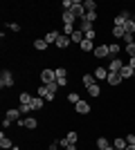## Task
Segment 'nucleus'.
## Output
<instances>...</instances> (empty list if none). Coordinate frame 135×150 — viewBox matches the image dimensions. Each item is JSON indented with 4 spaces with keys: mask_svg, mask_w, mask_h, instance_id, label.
Segmentation results:
<instances>
[{
    "mask_svg": "<svg viewBox=\"0 0 135 150\" xmlns=\"http://www.w3.org/2000/svg\"><path fill=\"white\" fill-rule=\"evenodd\" d=\"M16 123H18L20 128H25V130H36V128H39V119H36V117H23V119H18Z\"/></svg>",
    "mask_w": 135,
    "mask_h": 150,
    "instance_id": "nucleus-1",
    "label": "nucleus"
},
{
    "mask_svg": "<svg viewBox=\"0 0 135 150\" xmlns=\"http://www.w3.org/2000/svg\"><path fill=\"white\" fill-rule=\"evenodd\" d=\"M14 81H16V79H14V72H11V69H2V74H0V88H2V90H5V88H11Z\"/></svg>",
    "mask_w": 135,
    "mask_h": 150,
    "instance_id": "nucleus-2",
    "label": "nucleus"
},
{
    "mask_svg": "<svg viewBox=\"0 0 135 150\" xmlns=\"http://www.w3.org/2000/svg\"><path fill=\"white\" fill-rule=\"evenodd\" d=\"M72 108H74V114H81V117L92 112V105H90V101H86V99H81L77 105H72Z\"/></svg>",
    "mask_w": 135,
    "mask_h": 150,
    "instance_id": "nucleus-3",
    "label": "nucleus"
},
{
    "mask_svg": "<svg viewBox=\"0 0 135 150\" xmlns=\"http://www.w3.org/2000/svg\"><path fill=\"white\" fill-rule=\"evenodd\" d=\"M56 81V74H54V69L52 67H43L41 69V83L43 85H50V83Z\"/></svg>",
    "mask_w": 135,
    "mask_h": 150,
    "instance_id": "nucleus-4",
    "label": "nucleus"
},
{
    "mask_svg": "<svg viewBox=\"0 0 135 150\" xmlns=\"http://www.w3.org/2000/svg\"><path fill=\"white\" fill-rule=\"evenodd\" d=\"M74 16H77V20H84L86 18V7L81 0H72V9H70Z\"/></svg>",
    "mask_w": 135,
    "mask_h": 150,
    "instance_id": "nucleus-5",
    "label": "nucleus"
},
{
    "mask_svg": "<svg viewBox=\"0 0 135 150\" xmlns=\"http://www.w3.org/2000/svg\"><path fill=\"white\" fill-rule=\"evenodd\" d=\"M95 58L97 61H104V58H110V52H108V43H99L95 47Z\"/></svg>",
    "mask_w": 135,
    "mask_h": 150,
    "instance_id": "nucleus-6",
    "label": "nucleus"
},
{
    "mask_svg": "<svg viewBox=\"0 0 135 150\" xmlns=\"http://www.w3.org/2000/svg\"><path fill=\"white\" fill-rule=\"evenodd\" d=\"M124 65H126V63H124L119 56H115V58H108V72H115V74H119Z\"/></svg>",
    "mask_w": 135,
    "mask_h": 150,
    "instance_id": "nucleus-7",
    "label": "nucleus"
},
{
    "mask_svg": "<svg viewBox=\"0 0 135 150\" xmlns=\"http://www.w3.org/2000/svg\"><path fill=\"white\" fill-rule=\"evenodd\" d=\"M61 23H63V25L74 27V25H77V16H74L72 11H61Z\"/></svg>",
    "mask_w": 135,
    "mask_h": 150,
    "instance_id": "nucleus-8",
    "label": "nucleus"
},
{
    "mask_svg": "<svg viewBox=\"0 0 135 150\" xmlns=\"http://www.w3.org/2000/svg\"><path fill=\"white\" fill-rule=\"evenodd\" d=\"M36 96H43L45 101H54L56 96H52L50 90H47V85H43V83H39V88H36Z\"/></svg>",
    "mask_w": 135,
    "mask_h": 150,
    "instance_id": "nucleus-9",
    "label": "nucleus"
},
{
    "mask_svg": "<svg viewBox=\"0 0 135 150\" xmlns=\"http://www.w3.org/2000/svg\"><path fill=\"white\" fill-rule=\"evenodd\" d=\"M122 76L119 74H115V72H108V76H106V83H108L110 88H117V85H122Z\"/></svg>",
    "mask_w": 135,
    "mask_h": 150,
    "instance_id": "nucleus-10",
    "label": "nucleus"
},
{
    "mask_svg": "<svg viewBox=\"0 0 135 150\" xmlns=\"http://www.w3.org/2000/svg\"><path fill=\"white\" fill-rule=\"evenodd\" d=\"M95 83H97V79H95V74H90V72H86V74H84V76H81V85H84V88H86V90H88V88H90V85H95Z\"/></svg>",
    "mask_w": 135,
    "mask_h": 150,
    "instance_id": "nucleus-11",
    "label": "nucleus"
},
{
    "mask_svg": "<svg viewBox=\"0 0 135 150\" xmlns=\"http://www.w3.org/2000/svg\"><path fill=\"white\" fill-rule=\"evenodd\" d=\"M106 76H108V67L97 65V67H95V79H97V81H106Z\"/></svg>",
    "mask_w": 135,
    "mask_h": 150,
    "instance_id": "nucleus-12",
    "label": "nucleus"
},
{
    "mask_svg": "<svg viewBox=\"0 0 135 150\" xmlns=\"http://www.w3.org/2000/svg\"><path fill=\"white\" fill-rule=\"evenodd\" d=\"M0 148H2V150H11V148H14V141H11V137H7L5 132L0 134Z\"/></svg>",
    "mask_w": 135,
    "mask_h": 150,
    "instance_id": "nucleus-13",
    "label": "nucleus"
},
{
    "mask_svg": "<svg viewBox=\"0 0 135 150\" xmlns=\"http://www.w3.org/2000/svg\"><path fill=\"white\" fill-rule=\"evenodd\" d=\"M32 108H34V112H43L45 99H43V96H34V99H32Z\"/></svg>",
    "mask_w": 135,
    "mask_h": 150,
    "instance_id": "nucleus-14",
    "label": "nucleus"
},
{
    "mask_svg": "<svg viewBox=\"0 0 135 150\" xmlns=\"http://www.w3.org/2000/svg\"><path fill=\"white\" fill-rule=\"evenodd\" d=\"M108 146H113V144L108 141V137H97V139H95V148H97V150H106Z\"/></svg>",
    "mask_w": 135,
    "mask_h": 150,
    "instance_id": "nucleus-15",
    "label": "nucleus"
},
{
    "mask_svg": "<svg viewBox=\"0 0 135 150\" xmlns=\"http://www.w3.org/2000/svg\"><path fill=\"white\" fill-rule=\"evenodd\" d=\"M70 45H72L70 36H63V34H61V36H59V40H56V47H59V50H68V47H70Z\"/></svg>",
    "mask_w": 135,
    "mask_h": 150,
    "instance_id": "nucleus-16",
    "label": "nucleus"
},
{
    "mask_svg": "<svg viewBox=\"0 0 135 150\" xmlns=\"http://www.w3.org/2000/svg\"><path fill=\"white\" fill-rule=\"evenodd\" d=\"M86 92H88V96H90V99H99V96H101V88H99V83L90 85V88L86 90Z\"/></svg>",
    "mask_w": 135,
    "mask_h": 150,
    "instance_id": "nucleus-17",
    "label": "nucleus"
},
{
    "mask_svg": "<svg viewBox=\"0 0 135 150\" xmlns=\"http://www.w3.org/2000/svg\"><path fill=\"white\" fill-rule=\"evenodd\" d=\"M5 117H7V119H11L14 123H16V121L20 119V110H18V108H9V110H5Z\"/></svg>",
    "mask_w": 135,
    "mask_h": 150,
    "instance_id": "nucleus-18",
    "label": "nucleus"
},
{
    "mask_svg": "<svg viewBox=\"0 0 135 150\" xmlns=\"http://www.w3.org/2000/svg\"><path fill=\"white\" fill-rule=\"evenodd\" d=\"M70 40H72V43H77V45H81L86 40V34L81 29H74V31H72V36H70Z\"/></svg>",
    "mask_w": 135,
    "mask_h": 150,
    "instance_id": "nucleus-19",
    "label": "nucleus"
},
{
    "mask_svg": "<svg viewBox=\"0 0 135 150\" xmlns=\"http://www.w3.org/2000/svg\"><path fill=\"white\" fill-rule=\"evenodd\" d=\"M95 47H97V45H95V43H92V40H88V38H86L84 43L79 45V50L84 52V54H90V52H95Z\"/></svg>",
    "mask_w": 135,
    "mask_h": 150,
    "instance_id": "nucleus-20",
    "label": "nucleus"
},
{
    "mask_svg": "<svg viewBox=\"0 0 135 150\" xmlns=\"http://www.w3.org/2000/svg\"><path fill=\"white\" fill-rule=\"evenodd\" d=\"M126 146H129V144H126V137H115V139H113V148L124 150Z\"/></svg>",
    "mask_w": 135,
    "mask_h": 150,
    "instance_id": "nucleus-21",
    "label": "nucleus"
},
{
    "mask_svg": "<svg viewBox=\"0 0 135 150\" xmlns=\"http://www.w3.org/2000/svg\"><path fill=\"white\" fill-rule=\"evenodd\" d=\"M108 52H110V58L119 56V52H122V45H117V43H108Z\"/></svg>",
    "mask_w": 135,
    "mask_h": 150,
    "instance_id": "nucleus-22",
    "label": "nucleus"
},
{
    "mask_svg": "<svg viewBox=\"0 0 135 150\" xmlns=\"http://www.w3.org/2000/svg\"><path fill=\"white\" fill-rule=\"evenodd\" d=\"M54 74H56V81H63L65 76H68V67L59 65V67H54Z\"/></svg>",
    "mask_w": 135,
    "mask_h": 150,
    "instance_id": "nucleus-23",
    "label": "nucleus"
},
{
    "mask_svg": "<svg viewBox=\"0 0 135 150\" xmlns=\"http://www.w3.org/2000/svg\"><path fill=\"white\" fill-rule=\"evenodd\" d=\"M77 29H81L86 34V31H90V29H95V25H92V23H88V20H79V25H77Z\"/></svg>",
    "mask_w": 135,
    "mask_h": 150,
    "instance_id": "nucleus-24",
    "label": "nucleus"
},
{
    "mask_svg": "<svg viewBox=\"0 0 135 150\" xmlns=\"http://www.w3.org/2000/svg\"><path fill=\"white\" fill-rule=\"evenodd\" d=\"M110 34H113V38H124L126 36V29L124 27H110Z\"/></svg>",
    "mask_w": 135,
    "mask_h": 150,
    "instance_id": "nucleus-25",
    "label": "nucleus"
},
{
    "mask_svg": "<svg viewBox=\"0 0 135 150\" xmlns=\"http://www.w3.org/2000/svg\"><path fill=\"white\" fill-rule=\"evenodd\" d=\"M34 50H36V52H45V50H47L45 38H36V40H34Z\"/></svg>",
    "mask_w": 135,
    "mask_h": 150,
    "instance_id": "nucleus-26",
    "label": "nucleus"
},
{
    "mask_svg": "<svg viewBox=\"0 0 135 150\" xmlns=\"http://www.w3.org/2000/svg\"><path fill=\"white\" fill-rule=\"evenodd\" d=\"M124 29H126V34H133V36H135V18L126 20V23H124Z\"/></svg>",
    "mask_w": 135,
    "mask_h": 150,
    "instance_id": "nucleus-27",
    "label": "nucleus"
},
{
    "mask_svg": "<svg viewBox=\"0 0 135 150\" xmlns=\"http://www.w3.org/2000/svg\"><path fill=\"white\" fill-rule=\"evenodd\" d=\"M32 99H34V96L29 92H20L18 94V103H20V105H23V103H32Z\"/></svg>",
    "mask_w": 135,
    "mask_h": 150,
    "instance_id": "nucleus-28",
    "label": "nucleus"
},
{
    "mask_svg": "<svg viewBox=\"0 0 135 150\" xmlns=\"http://www.w3.org/2000/svg\"><path fill=\"white\" fill-rule=\"evenodd\" d=\"M79 101H81V94L79 92H70L68 94V103H70V105H77Z\"/></svg>",
    "mask_w": 135,
    "mask_h": 150,
    "instance_id": "nucleus-29",
    "label": "nucleus"
},
{
    "mask_svg": "<svg viewBox=\"0 0 135 150\" xmlns=\"http://www.w3.org/2000/svg\"><path fill=\"white\" fill-rule=\"evenodd\" d=\"M133 72H135V69H131L129 65H124L122 72H119V76H122V79H133Z\"/></svg>",
    "mask_w": 135,
    "mask_h": 150,
    "instance_id": "nucleus-30",
    "label": "nucleus"
},
{
    "mask_svg": "<svg viewBox=\"0 0 135 150\" xmlns=\"http://www.w3.org/2000/svg\"><path fill=\"white\" fill-rule=\"evenodd\" d=\"M65 137H68V141H70V144H77V141H79V132H77V130H70Z\"/></svg>",
    "mask_w": 135,
    "mask_h": 150,
    "instance_id": "nucleus-31",
    "label": "nucleus"
},
{
    "mask_svg": "<svg viewBox=\"0 0 135 150\" xmlns=\"http://www.w3.org/2000/svg\"><path fill=\"white\" fill-rule=\"evenodd\" d=\"M18 110H20V114H32V112H34L32 103H23V105H20Z\"/></svg>",
    "mask_w": 135,
    "mask_h": 150,
    "instance_id": "nucleus-32",
    "label": "nucleus"
},
{
    "mask_svg": "<svg viewBox=\"0 0 135 150\" xmlns=\"http://www.w3.org/2000/svg\"><path fill=\"white\" fill-rule=\"evenodd\" d=\"M97 18H99V13H97V11H86V20H88V23H92V25H95Z\"/></svg>",
    "mask_w": 135,
    "mask_h": 150,
    "instance_id": "nucleus-33",
    "label": "nucleus"
},
{
    "mask_svg": "<svg viewBox=\"0 0 135 150\" xmlns=\"http://www.w3.org/2000/svg\"><path fill=\"white\" fill-rule=\"evenodd\" d=\"M84 7H86V11H97V2L95 0H86Z\"/></svg>",
    "mask_w": 135,
    "mask_h": 150,
    "instance_id": "nucleus-34",
    "label": "nucleus"
},
{
    "mask_svg": "<svg viewBox=\"0 0 135 150\" xmlns=\"http://www.w3.org/2000/svg\"><path fill=\"white\" fill-rule=\"evenodd\" d=\"M59 88H61V85H59V83H56V81H54V83H50V85H47V90H50V94H52V96H56V92H59Z\"/></svg>",
    "mask_w": 135,
    "mask_h": 150,
    "instance_id": "nucleus-35",
    "label": "nucleus"
},
{
    "mask_svg": "<svg viewBox=\"0 0 135 150\" xmlns=\"http://www.w3.org/2000/svg\"><path fill=\"white\" fill-rule=\"evenodd\" d=\"M124 50H126L129 58H133V56H135V43H131V45H124Z\"/></svg>",
    "mask_w": 135,
    "mask_h": 150,
    "instance_id": "nucleus-36",
    "label": "nucleus"
},
{
    "mask_svg": "<svg viewBox=\"0 0 135 150\" xmlns=\"http://www.w3.org/2000/svg\"><path fill=\"white\" fill-rule=\"evenodd\" d=\"M122 40H124L126 45H131V43H135V36H133V34H126V36H124Z\"/></svg>",
    "mask_w": 135,
    "mask_h": 150,
    "instance_id": "nucleus-37",
    "label": "nucleus"
},
{
    "mask_svg": "<svg viewBox=\"0 0 135 150\" xmlns=\"http://www.w3.org/2000/svg\"><path fill=\"white\" fill-rule=\"evenodd\" d=\"M7 27H9L11 31H16V34L20 31V25H18V23H7Z\"/></svg>",
    "mask_w": 135,
    "mask_h": 150,
    "instance_id": "nucleus-38",
    "label": "nucleus"
},
{
    "mask_svg": "<svg viewBox=\"0 0 135 150\" xmlns=\"http://www.w3.org/2000/svg\"><path fill=\"white\" fill-rule=\"evenodd\" d=\"M95 36H97V31H95V29L86 31V38H88V40H92V43H95Z\"/></svg>",
    "mask_w": 135,
    "mask_h": 150,
    "instance_id": "nucleus-39",
    "label": "nucleus"
},
{
    "mask_svg": "<svg viewBox=\"0 0 135 150\" xmlns=\"http://www.w3.org/2000/svg\"><path fill=\"white\" fill-rule=\"evenodd\" d=\"M59 146H61V148H68V146H70L68 137H61V139H59Z\"/></svg>",
    "mask_w": 135,
    "mask_h": 150,
    "instance_id": "nucleus-40",
    "label": "nucleus"
},
{
    "mask_svg": "<svg viewBox=\"0 0 135 150\" xmlns=\"http://www.w3.org/2000/svg\"><path fill=\"white\" fill-rule=\"evenodd\" d=\"M126 144H131V146L135 144V132H129V134H126Z\"/></svg>",
    "mask_w": 135,
    "mask_h": 150,
    "instance_id": "nucleus-41",
    "label": "nucleus"
},
{
    "mask_svg": "<svg viewBox=\"0 0 135 150\" xmlns=\"http://www.w3.org/2000/svg\"><path fill=\"white\" fill-rule=\"evenodd\" d=\"M11 123H14V121H11V119H7V117L2 119V128H5V130H7V128H11Z\"/></svg>",
    "mask_w": 135,
    "mask_h": 150,
    "instance_id": "nucleus-42",
    "label": "nucleus"
},
{
    "mask_svg": "<svg viewBox=\"0 0 135 150\" xmlns=\"http://www.w3.org/2000/svg\"><path fill=\"white\" fill-rule=\"evenodd\" d=\"M59 148H61V146H59V141H56V139H54V141H52V144H50V148H47V150H59Z\"/></svg>",
    "mask_w": 135,
    "mask_h": 150,
    "instance_id": "nucleus-43",
    "label": "nucleus"
},
{
    "mask_svg": "<svg viewBox=\"0 0 135 150\" xmlns=\"http://www.w3.org/2000/svg\"><path fill=\"white\" fill-rule=\"evenodd\" d=\"M126 65H129L131 69H135V56H133V58H129V61H126Z\"/></svg>",
    "mask_w": 135,
    "mask_h": 150,
    "instance_id": "nucleus-44",
    "label": "nucleus"
},
{
    "mask_svg": "<svg viewBox=\"0 0 135 150\" xmlns=\"http://www.w3.org/2000/svg\"><path fill=\"white\" fill-rule=\"evenodd\" d=\"M65 150H79V148H77V144H70V146H68Z\"/></svg>",
    "mask_w": 135,
    "mask_h": 150,
    "instance_id": "nucleus-45",
    "label": "nucleus"
},
{
    "mask_svg": "<svg viewBox=\"0 0 135 150\" xmlns=\"http://www.w3.org/2000/svg\"><path fill=\"white\" fill-rule=\"evenodd\" d=\"M124 150H135V144H133V146L129 144V146H126V148H124Z\"/></svg>",
    "mask_w": 135,
    "mask_h": 150,
    "instance_id": "nucleus-46",
    "label": "nucleus"
},
{
    "mask_svg": "<svg viewBox=\"0 0 135 150\" xmlns=\"http://www.w3.org/2000/svg\"><path fill=\"white\" fill-rule=\"evenodd\" d=\"M106 150H115V148H113V146H108V148H106Z\"/></svg>",
    "mask_w": 135,
    "mask_h": 150,
    "instance_id": "nucleus-47",
    "label": "nucleus"
},
{
    "mask_svg": "<svg viewBox=\"0 0 135 150\" xmlns=\"http://www.w3.org/2000/svg\"><path fill=\"white\" fill-rule=\"evenodd\" d=\"M11 150H20V148H16V146H14V148H11Z\"/></svg>",
    "mask_w": 135,
    "mask_h": 150,
    "instance_id": "nucleus-48",
    "label": "nucleus"
},
{
    "mask_svg": "<svg viewBox=\"0 0 135 150\" xmlns=\"http://www.w3.org/2000/svg\"><path fill=\"white\" fill-rule=\"evenodd\" d=\"M133 79H135V72H133Z\"/></svg>",
    "mask_w": 135,
    "mask_h": 150,
    "instance_id": "nucleus-49",
    "label": "nucleus"
}]
</instances>
